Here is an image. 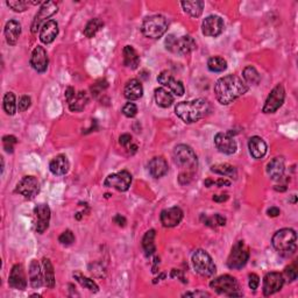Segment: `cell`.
<instances>
[{
    "instance_id": "cell-50",
    "label": "cell",
    "mask_w": 298,
    "mask_h": 298,
    "mask_svg": "<svg viewBox=\"0 0 298 298\" xmlns=\"http://www.w3.org/2000/svg\"><path fill=\"white\" fill-rule=\"evenodd\" d=\"M119 142L122 147H128L129 145H132V136L129 134H122L119 138Z\"/></svg>"
},
{
    "instance_id": "cell-28",
    "label": "cell",
    "mask_w": 298,
    "mask_h": 298,
    "mask_svg": "<svg viewBox=\"0 0 298 298\" xmlns=\"http://www.w3.org/2000/svg\"><path fill=\"white\" fill-rule=\"evenodd\" d=\"M3 33H5L7 43L10 45L16 44V42H17V40H19V36L21 34L20 23L15 20H9L8 22L6 23Z\"/></svg>"
},
{
    "instance_id": "cell-25",
    "label": "cell",
    "mask_w": 298,
    "mask_h": 298,
    "mask_svg": "<svg viewBox=\"0 0 298 298\" xmlns=\"http://www.w3.org/2000/svg\"><path fill=\"white\" fill-rule=\"evenodd\" d=\"M248 148H250L251 155L257 160L262 159L267 154V145L260 136L251 138L250 141H248Z\"/></svg>"
},
{
    "instance_id": "cell-7",
    "label": "cell",
    "mask_w": 298,
    "mask_h": 298,
    "mask_svg": "<svg viewBox=\"0 0 298 298\" xmlns=\"http://www.w3.org/2000/svg\"><path fill=\"white\" fill-rule=\"evenodd\" d=\"M192 266H194L195 271L198 273L199 275L204 276V278H211L216 274L217 267L213 262L212 258L210 257L208 252L204 250H197L192 254L191 258Z\"/></svg>"
},
{
    "instance_id": "cell-32",
    "label": "cell",
    "mask_w": 298,
    "mask_h": 298,
    "mask_svg": "<svg viewBox=\"0 0 298 298\" xmlns=\"http://www.w3.org/2000/svg\"><path fill=\"white\" fill-rule=\"evenodd\" d=\"M29 280H30V285L34 289L40 288V287L43 285V283H42V274H41L40 265L37 264L36 260H33L30 262Z\"/></svg>"
},
{
    "instance_id": "cell-23",
    "label": "cell",
    "mask_w": 298,
    "mask_h": 298,
    "mask_svg": "<svg viewBox=\"0 0 298 298\" xmlns=\"http://www.w3.org/2000/svg\"><path fill=\"white\" fill-rule=\"evenodd\" d=\"M168 169H169L168 162L166 161V159H163L162 156L154 157V159L150 160L148 163L149 174L155 178L163 177L164 175L168 173Z\"/></svg>"
},
{
    "instance_id": "cell-18",
    "label": "cell",
    "mask_w": 298,
    "mask_h": 298,
    "mask_svg": "<svg viewBox=\"0 0 298 298\" xmlns=\"http://www.w3.org/2000/svg\"><path fill=\"white\" fill-rule=\"evenodd\" d=\"M35 217H36V224H35V230L37 233H44L49 227L50 223V209L47 204H38L34 209Z\"/></svg>"
},
{
    "instance_id": "cell-46",
    "label": "cell",
    "mask_w": 298,
    "mask_h": 298,
    "mask_svg": "<svg viewBox=\"0 0 298 298\" xmlns=\"http://www.w3.org/2000/svg\"><path fill=\"white\" fill-rule=\"evenodd\" d=\"M122 113L127 118H134L138 114V106L134 103H127L122 107Z\"/></svg>"
},
{
    "instance_id": "cell-3",
    "label": "cell",
    "mask_w": 298,
    "mask_h": 298,
    "mask_svg": "<svg viewBox=\"0 0 298 298\" xmlns=\"http://www.w3.org/2000/svg\"><path fill=\"white\" fill-rule=\"evenodd\" d=\"M210 103L204 98L191 101H181L175 107V113L187 124H192L205 118L210 112Z\"/></svg>"
},
{
    "instance_id": "cell-51",
    "label": "cell",
    "mask_w": 298,
    "mask_h": 298,
    "mask_svg": "<svg viewBox=\"0 0 298 298\" xmlns=\"http://www.w3.org/2000/svg\"><path fill=\"white\" fill-rule=\"evenodd\" d=\"M213 218H215L216 225H219V226H225L226 225V218H225V217H223L222 215H219V213H217V215L213 216Z\"/></svg>"
},
{
    "instance_id": "cell-36",
    "label": "cell",
    "mask_w": 298,
    "mask_h": 298,
    "mask_svg": "<svg viewBox=\"0 0 298 298\" xmlns=\"http://www.w3.org/2000/svg\"><path fill=\"white\" fill-rule=\"evenodd\" d=\"M243 77L244 82L248 84V85H258L261 80L260 73L258 72V70L254 68V66H246L243 71Z\"/></svg>"
},
{
    "instance_id": "cell-16",
    "label": "cell",
    "mask_w": 298,
    "mask_h": 298,
    "mask_svg": "<svg viewBox=\"0 0 298 298\" xmlns=\"http://www.w3.org/2000/svg\"><path fill=\"white\" fill-rule=\"evenodd\" d=\"M285 285V278L280 273H268L264 279V295L271 296L280 292Z\"/></svg>"
},
{
    "instance_id": "cell-10",
    "label": "cell",
    "mask_w": 298,
    "mask_h": 298,
    "mask_svg": "<svg viewBox=\"0 0 298 298\" xmlns=\"http://www.w3.org/2000/svg\"><path fill=\"white\" fill-rule=\"evenodd\" d=\"M132 183V175L127 170H122L120 173L108 175L104 182L106 188H113L118 191H127Z\"/></svg>"
},
{
    "instance_id": "cell-20",
    "label": "cell",
    "mask_w": 298,
    "mask_h": 298,
    "mask_svg": "<svg viewBox=\"0 0 298 298\" xmlns=\"http://www.w3.org/2000/svg\"><path fill=\"white\" fill-rule=\"evenodd\" d=\"M161 223L164 227H175L183 219V211L177 206L166 209L161 212Z\"/></svg>"
},
{
    "instance_id": "cell-15",
    "label": "cell",
    "mask_w": 298,
    "mask_h": 298,
    "mask_svg": "<svg viewBox=\"0 0 298 298\" xmlns=\"http://www.w3.org/2000/svg\"><path fill=\"white\" fill-rule=\"evenodd\" d=\"M202 31L205 36L217 37L224 31V21L218 15H210L205 17L202 23Z\"/></svg>"
},
{
    "instance_id": "cell-17",
    "label": "cell",
    "mask_w": 298,
    "mask_h": 298,
    "mask_svg": "<svg viewBox=\"0 0 298 298\" xmlns=\"http://www.w3.org/2000/svg\"><path fill=\"white\" fill-rule=\"evenodd\" d=\"M157 82L162 84L163 86H167L171 92L176 96H183L184 94V85L181 80H177L168 70H164L157 77Z\"/></svg>"
},
{
    "instance_id": "cell-49",
    "label": "cell",
    "mask_w": 298,
    "mask_h": 298,
    "mask_svg": "<svg viewBox=\"0 0 298 298\" xmlns=\"http://www.w3.org/2000/svg\"><path fill=\"white\" fill-rule=\"evenodd\" d=\"M248 285H250V288L252 290H257L259 288V285H260V278L257 274H251Z\"/></svg>"
},
{
    "instance_id": "cell-2",
    "label": "cell",
    "mask_w": 298,
    "mask_h": 298,
    "mask_svg": "<svg viewBox=\"0 0 298 298\" xmlns=\"http://www.w3.org/2000/svg\"><path fill=\"white\" fill-rule=\"evenodd\" d=\"M174 161L181 170L180 176H178L180 183H190L198 167L197 155H196L194 149L187 145L176 146L174 149Z\"/></svg>"
},
{
    "instance_id": "cell-8",
    "label": "cell",
    "mask_w": 298,
    "mask_h": 298,
    "mask_svg": "<svg viewBox=\"0 0 298 298\" xmlns=\"http://www.w3.org/2000/svg\"><path fill=\"white\" fill-rule=\"evenodd\" d=\"M164 44H166L168 50L176 55H188L191 51H194L196 47H197L196 41L189 35L178 38L173 34L168 35L166 41H164Z\"/></svg>"
},
{
    "instance_id": "cell-35",
    "label": "cell",
    "mask_w": 298,
    "mask_h": 298,
    "mask_svg": "<svg viewBox=\"0 0 298 298\" xmlns=\"http://www.w3.org/2000/svg\"><path fill=\"white\" fill-rule=\"evenodd\" d=\"M211 171L215 174L222 175V176H227L231 178H237V169L233 166H231L229 163H220V164H215V166L211 167Z\"/></svg>"
},
{
    "instance_id": "cell-38",
    "label": "cell",
    "mask_w": 298,
    "mask_h": 298,
    "mask_svg": "<svg viewBox=\"0 0 298 298\" xmlns=\"http://www.w3.org/2000/svg\"><path fill=\"white\" fill-rule=\"evenodd\" d=\"M103 27H104L103 21L98 19V17H94V19L90 20L89 22H87L85 29H84V35H85L86 37H93Z\"/></svg>"
},
{
    "instance_id": "cell-26",
    "label": "cell",
    "mask_w": 298,
    "mask_h": 298,
    "mask_svg": "<svg viewBox=\"0 0 298 298\" xmlns=\"http://www.w3.org/2000/svg\"><path fill=\"white\" fill-rule=\"evenodd\" d=\"M69 168L70 163L68 157L65 155H57L49 163V169H50L52 174L57 175V176L65 175L69 171Z\"/></svg>"
},
{
    "instance_id": "cell-5",
    "label": "cell",
    "mask_w": 298,
    "mask_h": 298,
    "mask_svg": "<svg viewBox=\"0 0 298 298\" xmlns=\"http://www.w3.org/2000/svg\"><path fill=\"white\" fill-rule=\"evenodd\" d=\"M210 287L219 295H225L229 297H240L243 293L240 292L239 283L237 279L231 275H223L213 280L210 283Z\"/></svg>"
},
{
    "instance_id": "cell-47",
    "label": "cell",
    "mask_w": 298,
    "mask_h": 298,
    "mask_svg": "<svg viewBox=\"0 0 298 298\" xmlns=\"http://www.w3.org/2000/svg\"><path fill=\"white\" fill-rule=\"evenodd\" d=\"M31 104V99L30 97L28 96H22L19 99V104H17V110L19 112H24L26 110H28Z\"/></svg>"
},
{
    "instance_id": "cell-4",
    "label": "cell",
    "mask_w": 298,
    "mask_h": 298,
    "mask_svg": "<svg viewBox=\"0 0 298 298\" xmlns=\"http://www.w3.org/2000/svg\"><path fill=\"white\" fill-rule=\"evenodd\" d=\"M273 246L279 253L286 257L295 253L297 247V234L293 229H283L278 231L272 239Z\"/></svg>"
},
{
    "instance_id": "cell-34",
    "label": "cell",
    "mask_w": 298,
    "mask_h": 298,
    "mask_svg": "<svg viewBox=\"0 0 298 298\" xmlns=\"http://www.w3.org/2000/svg\"><path fill=\"white\" fill-rule=\"evenodd\" d=\"M154 240H155V231L149 230L148 232H146L142 239V247L147 257H150L156 252V246Z\"/></svg>"
},
{
    "instance_id": "cell-27",
    "label": "cell",
    "mask_w": 298,
    "mask_h": 298,
    "mask_svg": "<svg viewBox=\"0 0 298 298\" xmlns=\"http://www.w3.org/2000/svg\"><path fill=\"white\" fill-rule=\"evenodd\" d=\"M125 97L128 100H138L142 97L143 87L138 79H131L126 83L124 90Z\"/></svg>"
},
{
    "instance_id": "cell-19",
    "label": "cell",
    "mask_w": 298,
    "mask_h": 298,
    "mask_svg": "<svg viewBox=\"0 0 298 298\" xmlns=\"http://www.w3.org/2000/svg\"><path fill=\"white\" fill-rule=\"evenodd\" d=\"M48 63H49V59H48L47 51H45V49L43 47L37 45V47L33 50V54H31V57H30L31 68H33L35 71L42 73L47 70Z\"/></svg>"
},
{
    "instance_id": "cell-52",
    "label": "cell",
    "mask_w": 298,
    "mask_h": 298,
    "mask_svg": "<svg viewBox=\"0 0 298 298\" xmlns=\"http://www.w3.org/2000/svg\"><path fill=\"white\" fill-rule=\"evenodd\" d=\"M183 297H210V295L208 293H187L184 294Z\"/></svg>"
},
{
    "instance_id": "cell-31",
    "label": "cell",
    "mask_w": 298,
    "mask_h": 298,
    "mask_svg": "<svg viewBox=\"0 0 298 298\" xmlns=\"http://www.w3.org/2000/svg\"><path fill=\"white\" fill-rule=\"evenodd\" d=\"M182 7L189 15L192 17H198L202 15L203 9H204V1L202 0H194V1H182Z\"/></svg>"
},
{
    "instance_id": "cell-12",
    "label": "cell",
    "mask_w": 298,
    "mask_h": 298,
    "mask_svg": "<svg viewBox=\"0 0 298 298\" xmlns=\"http://www.w3.org/2000/svg\"><path fill=\"white\" fill-rule=\"evenodd\" d=\"M38 191H40V182L34 176H24L15 188V192L26 198H34Z\"/></svg>"
},
{
    "instance_id": "cell-24",
    "label": "cell",
    "mask_w": 298,
    "mask_h": 298,
    "mask_svg": "<svg viewBox=\"0 0 298 298\" xmlns=\"http://www.w3.org/2000/svg\"><path fill=\"white\" fill-rule=\"evenodd\" d=\"M286 171L285 160L282 157H275L273 159L267 166V173L269 177L274 181H280L283 177Z\"/></svg>"
},
{
    "instance_id": "cell-6",
    "label": "cell",
    "mask_w": 298,
    "mask_h": 298,
    "mask_svg": "<svg viewBox=\"0 0 298 298\" xmlns=\"http://www.w3.org/2000/svg\"><path fill=\"white\" fill-rule=\"evenodd\" d=\"M168 29V20L163 15H152L146 17L142 22V34L149 38H159Z\"/></svg>"
},
{
    "instance_id": "cell-56",
    "label": "cell",
    "mask_w": 298,
    "mask_h": 298,
    "mask_svg": "<svg viewBox=\"0 0 298 298\" xmlns=\"http://www.w3.org/2000/svg\"><path fill=\"white\" fill-rule=\"evenodd\" d=\"M218 185V187H224V185H226V187H230L231 185V182L227 181V180H223V178H220L217 182H213V185Z\"/></svg>"
},
{
    "instance_id": "cell-55",
    "label": "cell",
    "mask_w": 298,
    "mask_h": 298,
    "mask_svg": "<svg viewBox=\"0 0 298 298\" xmlns=\"http://www.w3.org/2000/svg\"><path fill=\"white\" fill-rule=\"evenodd\" d=\"M267 213H268L269 217H278L280 215V209L275 208V206H273V208L268 209Z\"/></svg>"
},
{
    "instance_id": "cell-14",
    "label": "cell",
    "mask_w": 298,
    "mask_h": 298,
    "mask_svg": "<svg viewBox=\"0 0 298 298\" xmlns=\"http://www.w3.org/2000/svg\"><path fill=\"white\" fill-rule=\"evenodd\" d=\"M215 145L220 153L232 155L237 152V142L233 138V132L218 133L215 136Z\"/></svg>"
},
{
    "instance_id": "cell-43",
    "label": "cell",
    "mask_w": 298,
    "mask_h": 298,
    "mask_svg": "<svg viewBox=\"0 0 298 298\" xmlns=\"http://www.w3.org/2000/svg\"><path fill=\"white\" fill-rule=\"evenodd\" d=\"M58 241L63 245V246H70V245L75 243V236H73L71 231L66 230L61 234V236H59Z\"/></svg>"
},
{
    "instance_id": "cell-53",
    "label": "cell",
    "mask_w": 298,
    "mask_h": 298,
    "mask_svg": "<svg viewBox=\"0 0 298 298\" xmlns=\"http://www.w3.org/2000/svg\"><path fill=\"white\" fill-rule=\"evenodd\" d=\"M75 94H76L75 89H73V87H71V86H69L68 89L65 90V99L68 101H70L72 99V97L75 96Z\"/></svg>"
},
{
    "instance_id": "cell-40",
    "label": "cell",
    "mask_w": 298,
    "mask_h": 298,
    "mask_svg": "<svg viewBox=\"0 0 298 298\" xmlns=\"http://www.w3.org/2000/svg\"><path fill=\"white\" fill-rule=\"evenodd\" d=\"M17 105L15 101V96L13 92H7L3 97V110L8 115H14L16 112Z\"/></svg>"
},
{
    "instance_id": "cell-54",
    "label": "cell",
    "mask_w": 298,
    "mask_h": 298,
    "mask_svg": "<svg viewBox=\"0 0 298 298\" xmlns=\"http://www.w3.org/2000/svg\"><path fill=\"white\" fill-rule=\"evenodd\" d=\"M227 199H229V195H217V196H213V201L217 202V203L226 202Z\"/></svg>"
},
{
    "instance_id": "cell-11",
    "label": "cell",
    "mask_w": 298,
    "mask_h": 298,
    "mask_svg": "<svg viewBox=\"0 0 298 298\" xmlns=\"http://www.w3.org/2000/svg\"><path fill=\"white\" fill-rule=\"evenodd\" d=\"M285 87H283L281 84H279L278 86H275L274 89L272 90L271 94H269L267 100H266V104L264 108H262V111H264L265 113H275V112L282 106L283 103H285Z\"/></svg>"
},
{
    "instance_id": "cell-39",
    "label": "cell",
    "mask_w": 298,
    "mask_h": 298,
    "mask_svg": "<svg viewBox=\"0 0 298 298\" xmlns=\"http://www.w3.org/2000/svg\"><path fill=\"white\" fill-rule=\"evenodd\" d=\"M208 68L212 72H223L224 70L227 69V62L223 57L215 56V57H211L209 59Z\"/></svg>"
},
{
    "instance_id": "cell-1",
    "label": "cell",
    "mask_w": 298,
    "mask_h": 298,
    "mask_svg": "<svg viewBox=\"0 0 298 298\" xmlns=\"http://www.w3.org/2000/svg\"><path fill=\"white\" fill-rule=\"evenodd\" d=\"M248 91L247 84L240 77L227 75L217 80L215 93L217 100L222 105H229Z\"/></svg>"
},
{
    "instance_id": "cell-42",
    "label": "cell",
    "mask_w": 298,
    "mask_h": 298,
    "mask_svg": "<svg viewBox=\"0 0 298 298\" xmlns=\"http://www.w3.org/2000/svg\"><path fill=\"white\" fill-rule=\"evenodd\" d=\"M6 3L9 8L15 10V12H23L31 2L27 1V0H14V1H6Z\"/></svg>"
},
{
    "instance_id": "cell-41",
    "label": "cell",
    "mask_w": 298,
    "mask_h": 298,
    "mask_svg": "<svg viewBox=\"0 0 298 298\" xmlns=\"http://www.w3.org/2000/svg\"><path fill=\"white\" fill-rule=\"evenodd\" d=\"M73 278H75L76 281L78 282L80 286L84 287V288L87 290H90L91 293H97L98 289H99L96 283L93 282V280L87 279V278H85V276H83L82 274H79V273H73Z\"/></svg>"
},
{
    "instance_id": "cell-45",
    "label": "cell",
    "mask_w": 298,
    "mask_h": 298,
    "mask_svg": "<svg viewBox=\"0 0 298 298\" xmlns=\"http://www.w3.org/2000/svg\"><path fill=\"white\" fill-rule=\"evenodd\" d=\"M297 275H298V268H297L296 264L290 265L289 267H287L285 269V276L289 282L295 281V280L297 279Z\"/></svg>"
},
{
    "instance_id": "cell-48",
    "label": "cell",
    "mask_w": 298,
    "mask_h": 298,
    "mask_svg": "<svg viewBox=\"0 0 298 298\" xmlns=\"http://www.w3.org/2000/svg\"><path fill=\"white\" fill-rule=\"evenodd\" d=\"M107 87V82L106 80H99V82L94 84V85L91 87V91H92L93 96H98V94L103 92V91Z\"/></svg>"
},
{
    "instance_id": "cell-13",
    "label": "cell",
    "mask_w": 298,
    "mask_h": 298,
    "mask_svg": "<svg viewBox=\"0 0 298 298\" xmlns=\"http://www.w3.org/2000/svg\"><path fill=\"white\" fill-rule=\"evenodd\" d=\"M58 9V6L57 3L54 2V1H45L42 3L40 10H38V13L35 15V19L33 21V23H31V33H36L37 29L40 27H42V24L45 20L48 19V17H50L51 15H54V14L57 12Z\"/></svg>"
},
{
    "instance_id": "cell-22",
    "label": "cell",
    "mask_w": 298,
    "mask_h": 298,
    "mask_svg": "<svg viewBox=\"0 0 298 298\" xmlns=\"http://www.w3.org/2000/svg\"><path fill=\"white\" fill-rule=\"evenodd\" d=\"M58 35V24L55 20H48L42 24L40 31V40L44 44L51 43Z\"/></svg>"
},
{
    "instance_id": "cell-33",
    "label": "cell",
    "mask_w": 298,
    "mask_h": 298,
    "mask_svg": "<svg viewBox=\"0 0 298 298\" xmlns=\"http://www.w3.org/2000/svg\"><path fill=\"white\" fill-rule=\"evenodd\" d=\"M155 101L159 106L167 108L173 105L174 103V97L173 94L168 92L167 90H164L163 87H159V89L155 90Z\"/></svg>"
},
{
    "instance_id": "cell-9",
    "label": "cell",
    "mask_w": 298,
    "mask_h": 298,
    "mask_svg": "<svg viewBox=\"0 0 298 298\" xmlns=\"http://www.w3.org/2000/svg\"><path fill=\"white\" fill-rule=\"evenodd\" d=\"M248 259H250V253L244 241H238L232 247L230 257L227 259V266L230 269H241L246 266Z\"/></svg>"
},
{
    "instance_id": "cell-30",
    "label": "cell",
    "mask_w": 298,
    "mask_h": 298,
    "mask_svg": "<svg viewBox=\"0 0 298 298\" xmlns=\"http://www.w3.org/2000/svg\"><path fill=\"white\" fill-rule=\"evenodd\" d=\"M124 64L127 66V68L131 69H136L139 66L140 63V56L134 48L132 45H126L124 48Z\"/></svg>"
},
{
    "instance_id": "cell-44",
    "label": "cell",
    "mask_w": 298,
    "mask_h": 298,
    "mask_svg": "<svg viewBox=\"0 0 298 298\" xmlns=\"http://www.w3.org/2000/svg\"><path fill=\"white\" fill-rule=\"evenodd\" d=\"M17 142V140L15 136L13 135H6L2 138V143H3V148L7 153H13L14 149V145Z\"/></svg>"
},
{
    "instance_id": "cell-29",
    "label": "cell",
    "mask_w": 298,
    "mask_h": 298,
    "mask_svg": "<svg viewBox=\"0 0 298 298\" xmlns=\"http://www.w3.org/2000/svg\"><path fill=\"white\" fill-rule=\"evenodd\" d=\"M87 103H89V96L85 91H79L72 97L71 100L68 101L71 112H82Z\"/></svg>"
},
{
    "instance_id": "cell-57",
    "label": "cell",
    "mask_w": 298,
    "mask_h": 298,
    "mask_svg": "<svg viewBox=\"0 0 298 298\" xmlns=\"http://www.w3.org/2000/svg\"><path fill=\"white\" fill-rule=\"evenodd\" d=\"M114 222L117 223L119 226H125V224H126V219L124 218V217H121L120 215H118V216H115Z\"/></svg>"
},
{
    "instance_id": "cell-21",
    "label": "cell",
    "mask_w": 298,
    "mask_h": 298,
    "mask_svg": "<svg viewBox=\"0 0 298 298\" xmlns=\"http://www.w3.org/2000/svg\"><path fill=\"white\" fill-rule=\"evenodd\" d=\"M8 285L10 288L17 290H24L27 288V280L22 266L15 265L12 268L8 279Z\"/></svg>"
},
{
    "instance_id": "cell-37",
    "label": "cell",
    "mask_w": 298,
    "mask_h": 298,
    "mask_svg": "<svg viewBox=\"0 0 298 298\" xmlns=\"http://www.w3.org/2000/svg\"><path fill=\"white\" fill-rule=\"evenodd\" d=\"M43 267L45 286H47L49 289H52L55 287V272L49 259H43Z\"/></svg>"
}]
</instances>
